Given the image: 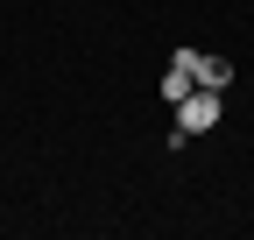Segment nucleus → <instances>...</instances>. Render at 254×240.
Wrapping results in <instances>:
<instances>
[{
    "label": "nucleus",
    "instance_id": "1",
    "mask_svg": "<svg viewBox=\"0 0 254 240\" xmlns=\"http://www.w3.org/2000/svg\"><path fill=\"white\" fill-rule=\"evenodd\" d=\"M219 113H226V99H219L212 85H190V92L177 99V134H170V148H184L190 134H205V127H219Z\"/></svg>",
    "mask_w": 254,
    "mask_h": 240
},
{
    "label": "nucleus",
    "instance_id": "2",
    "mask_svg": "<svg viewBox=\"0 0 254 240\" xmlns=\"http://www.w3.org/2000/svg\"><path fill=\"white\" fill-rule=\"evenodd\" d=\"M190 78H198V85H212V92H226L233 64H226V57H205V50H190Z\"/></svg>",
    "mask_w": 254,
    "mask_h": 240
}]
</instances>
